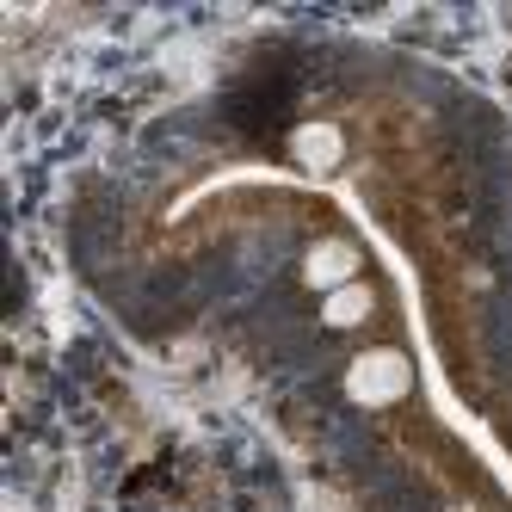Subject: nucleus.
<instances>
[{
  "mask_svg": "<svg viewBox=\"0 0 512 512\" xmlns=\"http://www.w3.org/2000/svg\"><path fill=\"white\" fill-rule=\"evenodd\" d=\"M309 272H315V278H340V272H352V253L327 241V247L315 253V266H309Z\"/></svg>",
  "mask_w": 512,
  "mask_h": 512,
  "instance_id": "obj_3",
  "label": "nucleus"
},
{
  "mask_svg": "<svg viewBox=\"0 0 512 512\" xmlns=\"http://www.w3.org/2000/svg\"><path fill=\"white\" fill-rule=\"evenodd\" d=\"M371 315V297H364V290H340L334 303H327V321L334 327H346V321H364Z\"/></svg>",
  "mask_w": 512,
  "mask_h": 512,
  "instance_id": "obj_2",
  "label": "nucleus"
},
{
  "mask_svg": "<svg viewBox=\"0 0 512 512\" xmlns=\"http://www.w3.org/2000/svg\"><path fill=\"white\" fill-rule=\"evenodd\" d=\"M408 389V364H401L395 352H364L358 371H352V395L358 401H389Z\"/></svg>",
  "mask_w": 512,
  "mask_h": 512,
  "instance_id": "obj_1",
  "label": "nucleus"
}]
</instances>
